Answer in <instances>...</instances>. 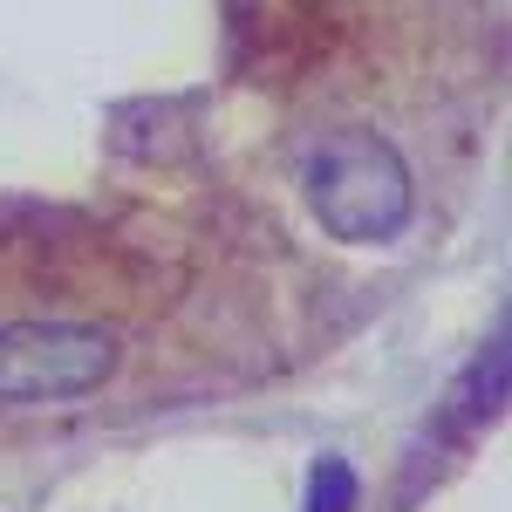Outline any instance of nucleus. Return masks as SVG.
<instances>
[{
	"label": "nucleus",
	"mask_w": 512,
	"mask_h": 512,
	"mask_svg": "<svg viewBox=\"0 0 512 512\" xmlns=\"http://www.w3.org/2000/svg\"><path fill=\"white\" fill-rule=\"evenodd\" d=\"M308 512H355V472L342 458H321L308 485Z\"/></svg>",
	"instance_id": "3"
},
{
	"label": "nucleus",
	"mask_w": 512,
	"mask_h": 512,
	"mask_svg": "<svg viewBox=\"0 0 512 512\" xmlns=\"http://www.w3.org/2000/svg\"><path fill=\"white\" fill-rule=\"evenodd\" d=\"M117 369V342L82 321H0V403H69Z\"/></svg>",
	"instance_id": "2"
},
{
	"label": "nucleus",
	"mask_w": 512,
	"mask_h": 512,
	"mask_svg": "<svg viewBox=\"0 0 512 512\" xmlns=\"http://www.w3.org/2000/svg\"><path fill=\"white\" fill-rule=\"evenodd\" d=\"M308 205L342 246H383L410 226L417 185L390 137L376 130H335L308 158Z\"/></svg>",
	"instance_id": "1"
}]
</instances>
